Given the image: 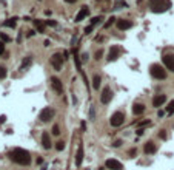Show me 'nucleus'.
<instances>
[{
    "label": "nucleus",
    "instance_id": "obj_1",
    "mask_svg": "<svg viewBox=\"0 0 174 170\" xmlns=\"http://www.w3.org/2000/svg\"><path fill=\"white\" fill-rule=\"evenodd\" d=\"M9 158L20 164V165H28L31 162V155L28 150H25V149H14V150H11L9 153Z\"/></svg>",
    "mask_w": 174,
    "mask_h": 170
},
{
    "label": "nucleus",
    "instance_id": "obj_2",
    "mask_svg": "<svg viewBox=\"0 0 174 170\" xmlns=\"http://www.w3.org/2000/svg\"><path fill=\"white\" fill-rule=\"evenodd\" d=\"M150 8L153 12H165L171 8V2L169 0H150Z\"/></svg>",
    "mask_w": 174,
    "mask_h": 170
},
{
    "label": "nucleus",
    "instance_id": "obj_3",
    "mask_svg": "<svg viewBox=\"0 0 174 170\" xmlns=\"http://www.w3.org/2000/svg\"><path fill=\"white\" fill-rule=\"evenodd\" d=\"M150 73H151V76L154 77V79H165L166 77V70L163 68V67H160L159 63H154V65H151V70H150Z\"/></svg>",
    "mask_w": 174,
    "mask_h": 170
},
{
    "label": "nucleus",
    "instance_id": "obj_4",
    "mask_svg": "<svg viewBox=\"0 0 174 170\" xmlns=\"http://www.w3.org/2000/svg\"><path fill=\"white\" fill-rule=\"evenodd\" d=\"M123 121H125V114L122 111H116L111 116V119H110V122H111L113 127H120V125L123 124Z\"/></svg>",
    "mask_w": 174,
    "mask_h": 170
},
{
    "label": "nucleus",
    "instance_id": "obj_5",
    "mask_svg": "<svg viewBox=\"0 0 174 170\" xmlns=\"http://www.w3.org/2000/svg\"><path fill=\"white\" fill-rule=\"evenodd\" d=\"M54 110L52 108H49V107H46V108H43L42 111L39 113V119L42 121V122H48L49 119H52V116H54Z\"/></svg>",
    "mask_w": 174,
    "mask_h": 170
},
{
    "label": "nucleus",
    "instance_id": "obj_6",
    "mask_svg": "<svg viewBox=\"0 0 174 170\" xmlns=\"http://www.w3.org/2000/svg\"><path fill=\"white\" fill-rule=\"evenodd\" d=\"M122 54V48H120L119 45H113L111 50H110V53H108V60L110 62H114L119 59V56Z\"/></svg>",
    "mask_w": 174,
    "mask_h": 170
},
{
    "label": "nucleus",
    "instance_id": "obj_7",
    "mask_svg": "<svg viewBox=\"0 0 174 170\" xmlns=\"http://www.w3.org/2000/svg\"><path fill=\"white\" fill-rule=\"evenodd\" d=\"M51 65H52V67H54V70L56 71H60L62 70V63H63V59H62V54L60 53H56L54 56H52L51 57Z\"/></svg>",
    "mask_w": 174,
    "mask_h": 170
},
{
    "label": "nucleus",
    "instance_id": "obj_8",
    "mask_svg": "<svg viewBox=\"0 0 174 170\" xmlns=\"http://www.w3.org/2000/svg\"><path fill=\"white\" fill-rule=\"evenodd\" d=\"M113 99V91L110 87H105L102 90V95H100V102L102 104H110V101Z\"/></svg>",
    "mask_w": 174,
    "mask_h": 170
},
{
    "label": "nucleus",
    "instance_id": "obj_9",
    "mask_svg": "<svg viewBox=\"0 0 174 170\" xmlns=\"http://www.w3.org/2000/svg\"><path fill=\"white\" fill-rule=\"evenodd\" d=\"M51 87H52V90H54L56 93L62 95V91H63V85H62V81L59 79V77H56V76H52V77H51Z\"/></svg>",
    "mask_w": 174,
    "mask_h": 170
},
{
    "label": "nucleus",
    "instance_id": "obj_10",
    "mask_svg": "<svg viewBox=\"0 0 174 170\" xmlns=\"http://www.w3.org/2000/svg\"><path fill=\"white\" fill-rule=\"evenodd\" d=\"M105 167L110 168V170H122L123 168L122 162H119L117 159H108V161L105 162Z\"/></svg>",
    "mask_w": 174,
    "mask_h": 170
},
{
    "label": "nucleus",
    "instance_id": "obj_11",
    "mask_svg": "<svg viewBox=\"0 0 174 170\" xmlns=\"http://www.w3.org/2000/svg\"><path fill=\"white\" fill-rule=\"evenodd\" d=\"M132 27V22L131 20H126V19H119L117 20V28L120 31H125V30H129Z\"/></svg>",
    "mask_w": 174,
    "mask_h": 170
},
{
    "label": "nucleus",
    "instance_id": "obj_12",
    "mask_svg": "<svg viewBox=\"0 0 174 170\" xmlns=\"http://www.w3.org/2000/svg\"><path fill=\"white\" fill-rule=\"evenodd\" d=\"M163 63H165V67H166L169 71L174 73V56H172V54L163 56Z\"/></svg>",
    "mask_w": 174,
    "mask_h": 170
},
{
    "label": "nucleus",
    "instance_id": "obj_13",
    "mask_svg": "<svg viewBox=\"0 0 174 170\" xmlns=\"http://www.w3.org/2000/svg\"><path fill=\"white\" fill-rule=\"evenodd\" d=\"M89 14V9H88V6H82L80 8V11L77 12V16H76V19H74V22H82L86 16Z\"/></svg>",
    "mask_w": 174,
    "mask_h": 170
},
{
    "label": "nucleus",
    "instance_id": "obj_14",
    "mask_svg": "<svg viewBox=\"0 0 174 170\" xmlns=\"http://www.w3.org/2000/svg\"><path fill=\"white\" fill-rule=\"evenodd\" d=\"M156 150H157V147H156V144L153 141H148L145 144V147H143V152L146 155H153V153H156Z\"/></svg>",
    "mask_w": 174,
    "mask_h": 170
},
{
    "label": "nucleus",
    "instance_id": "obj_15",
    "mask_svg": "<svg viewBox=\"0 0 174 170\" xmlns=\"http://www.w3.org/2000/svg\"><path fill=\"white\" fill-rule=\"evenodd\" d=\"M165 101H166V96H165V95H157V96H154V99H153V107L163 105Z\"/></svg>",
    "mask_w": 174,
    "mask_h": 170
},
{
    "label": "nucleus",
    "instance_id": "obj_16",
    "mask_svg": "<svg viewBox=\"0 0 174 170\" xmlns=\"http://www.w3.org/2000/svg\"><path fill=\"white\" fill-rule=\"evenodd\" d=\"M42 146H43V149H46V150L51 149V138H49V133H48V132H43V135H42Z\"/></svg>",
    "mask_w": 174,
    "mask_h": 170
},
{
    "label": "nucleus",
    "instance_id": "obj_17",
    "mask_svg": "<svg viewBox=\"0 0 174 170\" xmlns=\"http://www.w3.org/2000/svg\"><path fill=\"white\" fill-rule=\"evenodd\" d=\"M82 161H83V147H82V146H79V149H77V155H76V164H77V167L82 164Z\"/></svg>",
    "mask_w": 174,
    "mask_h": 170
},
{
    "label": "nucleus",
    "instance_id": "obj_18",
    "mask_svg": "<svg viewBox=\"0 0 174 170\" xmlns=\"http://www.w3.org/2000/svg\"><path fill=\"white\" fill-rule=\"evenodd\" d=\"M143 111H145V105H143V104H134V105H132V113H134L136 116L142 114Z\"/></svg>",
    "mask_w": 174,
    "mask_h": 170
},
{
    "label": "nucleus",
    "instance_id": "obj_19",
    "mask_svg": "<svg viewBox=\"0 0 174 170\" xmlns=\"http://www.w3.org/2000/svg\"><path fill=\"white\" fill-rule=\"evenodd\" d=\"M100 84H102L100 76H99V74H94V77H92V88H94V90H99Z\"/></svg>",
    "mask_w": 174,
    "mask_h": 170
},
{
    "label": "nucleus",
    "instance_id": "obj_20",
    "mask_svg": "<svg viewBox=\"0 0 174 170\" xmlns=\"http://www.w3.org/2000/svg\"><path fill=\"white\" fill-rule=\"evenodd\" d=\"M34 23H36V28L39 33H45V23L42 20H34Z\"/></svg>",
    "mask_w": 174,
    "mask_h": 170
},
{
    "label": "nucleus",
    "instance_id": "obj_21",
    "mask_svg": "<svg viewBox=\"0 0 174 170\" xmlns=\"http://www.w3.org/2000/svg\"><path fill=\"white\" fill-rule=\"evenodd\" d=\"M16 20H17V17H12V19H8V20H6V22L3 23V25H5V27H8V28H14V27H16V23H17Z\"/></svg>",
    "mask_w": 174,
    "mask_h": 170
},
{
    "label": "nucleus",
    "instance_id": "obj_22",
    "mask_svg": "<svg viewBox=\"0 0 174 170\" xmlns=\"http://www.w3.org/2000/svg\"><path fill=\"white\" fill-rule=\"evenodd\" d=\"M6 77V68L3 65H0V79H5Z\"/></svg>",
    "mask_w": 174,
    "mask_h": 170
},
{
    "label": "nucleus",
    "instance_id": "obj_23",
    "mask_svg": "<svg viewBox=\"0 0 174 170\" xmlns=\"http://www.w3.org/2000/svg\"><path fill=\"white\" fill-rule=\"evenodd\" d=\"M52 135H54V136H59V135H60V127H59L57 124L52 127Z\"/></svg>",
    "mask_w": 174,
    "mask_h": 170
},
{
    "label": "nucleus",
    "instance_id": "obj_24",
    "mask_svg": "<svg viewBox=\"0 0 174 170\" xmlns=\"http://www.w3.org/2000/svg\"><path fill=\"white\" fill-rule=\"evenodd\" d=\"M166 111H168V113H174V101H171V102L168 104V107H166Z\"/></svg>",
    "mask_w": 174,
    "mask_h": 170
},
{
    "label": "nucleus",
    "instance_id": "obj_25",
    "mask_svg": "<svg viewBox=\"0 0 174 170\" xmlns=\"http://www.w3.org/2000/svg\"><path fill=\"white\" fill-rule=\"evenodd\" d=\"M102 22V17H92L91 19V25L94 27V25H97V23H100Z\"/></svg>",
    "mask_w": 174,
    "mask_h": 170
},
{
    "label": "nucleus",
    "instance_id": "obj_26",
    "mask_svg": "<svg viewBox=\"0 0 174 170\" xmlns=\"http://www.w3.org/2000/svg\"><path fill=\"white\" fill-rule=\"evenodd\" d=\"M56 149H57L59 152H60V150H63V149H65V142H63V141H59V142L56 144Z\"/></svg>",
    "mask_w": 174,
    "mask_h": 170
},
{
    "label": "nucleus",
    "instance_id": "obj_27",
    "mask_svg": "<svg viewBox=\"0 0 174 170\" xmlns=\"http://www.w3.org/2000/svg\"><path fill=\"white\" fill-rule=\"evenodd\" d=\"M30 63H31V57H26V60H23L22 63V70H25V67H28Z\"/></svg>",
    "mask_w": 174,
    "mask_h": 170
},
{
    "label": "nucleus",
    "instance_id": "obj_28",
    "mask_svg": "<svg viewBox=\"0 0 174 170\" xmlns=\"http://www.w3.org/2000/svg\"><path fill=\"white\" fill-rule=\"evenodd\" d=\"M0 39H2L3 42H9V40H11L9 36H6V34H3V33H0Z\"/></svg>",
    "mask_w": 174,
    "mask_h": 170
},
{
    "label": "nucleus",
    "instance_id": "obj_29",
    "mask_svg": "<svg viewBox=\"0 0 174 170\" xmlns=\"http://www.w3.org/2000/svg\"><path fill=\"white\" fill-rule=\"evenodd\" d=\"M102 56H103V50H97L96 51V59L99 60V59H102Z\"/></svg>",
    "mask_w": 174,
    "mask_h": 170
},
{
    "label": "nucleus",
    "instance_id": "obj_30",
    "mask_svg": "<svg viewBox=\"0 0 174 170\" xmlns=\"http://www.w3.org/2000/svg\"><path fill=\"white\" fill-rule=\"evenodd\" d=\"M114 20H116V19H114V17H111V19H110L108 22L105 23V28H108V27H111V25H113V22H114Z\"/></svg>",
    "mask_w": 174,
    "mask_h": 170
},
{
    "label": "nucleus",
    "instance_id": "obj_31",
    "mask_svg": "<svg viewBox=\"0 0 174 170\" xmlns=\"http://www.w3.org/2000/svg\"><path fill=\"white\" fill-rule=\"evenodd\" d=\"M159 138H162V139H166V133H165V130H160V133H159Z\"/></svg>",
    "mask_w": 174,
    "mask_h": 170
},
{
    "label": "nucleus",
    "instance_id": "obj_32",
    "mask_svg": "<svg viewBox=\"0 0 174 170\" xmlns=\"http://www.w3.org/2000/svg\"><path fill=\"white\" fill-rule=\"evenodd\" d=\"M46 25H49V27H56L57 22H54V20H46Z\"/></svg>",
    "mask_w": 174,
    "mask_h": 170
},
{
    "label": "nucleus",
    "instance_id": "obj_33",
    "mask_svg": "<svg viewBox=\"0 0 174 170\" xmlns=\"http://www.w3.org/2000/svg\"><path fill=\"white\" fill-rule=\"evenodd\" d=\"M3 53H5V43L0 42V54H3Z\"/></svg>",
    "mask_w": 174,
    "mask_h": 170
},
{
    "label": "nucleus",
    "instance_id": "obj_34",
    "mask_svg": "<svg viewBox=\"0 0 174 170\" xmlns=\"http://www.w3.org/2000/svg\"><path fill=\"white\" fill-rule=\"evenodd\" d=\"M120 144H122V141H120V139H117V141L113 144V146H114V147H120Z\"/></svg>",
    "mask_w": 174,
    "mask_h": 170
},
{
    "label": "nucleus",
    "instance_id": "obj_35",
    "mask_svg": "<svg viewBox=\"0 0 174 170\" xmlns=\"http://www.w3.org/2000/svg\"><path fill=\"white\" fill-rule=\"evenodd\" d=\"M91 31H92V25H89L88 28H85V33H86V34H89Z\"/></svg>",
    "mask_w": 174,
    "mask_h": 170
},
{
    "label": "nucleus",
    "instance_id": "obj_36",
    "mask_svg": "<svg viewBox=\"0 0 174 170\" xmlns=\"http://www.w3.org/2000/svg\"><path fill=\"white\" fill-rule=\"evenodd\" d=\"M136 153H137V150H136V149H131V150H129V155H131V156H134Z\"/></svg>",
    "mask_w": 174,
    "mask_h": 170
},
{
    "label": "nucleus",
    "instance_id": "obj_37",
    "mask_svg": "<svg viewBox=\"0 0 174 170\" xmlns=\"http://www.w3.org/2000/svg\"><path fill=\"white\" fill-rule=\"evenodd\" d=\"M5 119H6L5 116H0V124H3V122H5Z\"/></svg>",
    "mask_w": 174,
    "mask_h": 170
},
{
    "label": "nucleus",
    "instance_id": "obj_38",
    "mask_svg": "<svg viewBox=\"0 0 174 170\" xmlns=\"http://www.w3.org/2000/svg\"><path fill=\"white\" fill-rule=\"evenodd\" d=\"M137 135H139V136H142V135H143V130H142V128H139V130H137Z\"/></svg>",
    "mask_w": 174,
    "mask_h": 170
},
{
    "label": "nucleus",
    "instance_id": "obj_39",
    "mask_svg": "<svg viewBox=\"0 0 174 170\" xmlns=\"http://www.w3.org/2000/svg\"><path fill=\"white\" fill-rule=\"evenodd\" d=\"M65 2H66V3H76L77 0H65Z\"/></svg>",
    "mask_w": 174,
    "mask_h": 170
},
{
    "label": "nucleus",
    "instance_id": "obj_40",
    "mask_svg": "<svg viewBox=\"0 0 174 170\" xmlns=\"http://www.w3.org/2000/svg\"><path fill=\"white\" fill-rule=\"evenodd\" d=\"M82 60H88V54H82Z\"/></svg>",
    "mask_w": 174,
    "mask_h": 170
},
{
    "label": "nucleus",
    "instance_id": "obj_41",
    "mask_svg": "<svg viewBox=\"0 0 174 170\" xmlns=\"http://www.w3.org/2000/svg\"><path fill=\"white\" fill-rule=\"evenodd\" d=\"M34 36V31H28V37H33Z\"/></svg>",
    "mask_w": 174,
    "mask_h": 170
}]
</instances>
